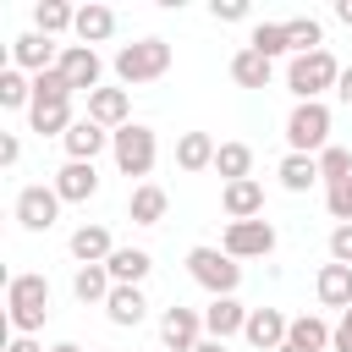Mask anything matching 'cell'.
I'll list each match as a JSON object with an SVG mask.
<instances>
[{"label":"cell","instance_id":"6da1fadb","mask_svg":"<svg viewBox=\"0 0 352 352\" xmlns=\"http://www.w3.org/2000/svg\"><path fill=\"white\" fill-rule=\"evenodd\" d=\"M6 314H11L16 336H38L44 319H50V275H38V270L11 275L6 280Z\"/></svg>","mask_w":352,"mask_h":352},{"label":"cell","instance_id":"7a4b0ae2","mask_svg":"<svg viewBox=\"0 0 352 352\" xmlns=\"http://www.w3.org/2000/svg\"><path fill=\"white\" fill-rule=\"evenodd\" d=\"M165 72H170V44H165V38H138V44H121V50H116V77H121L126 88L160 82Z\"/></svg>","mask_w":352,"mask_h":352},{"label":"cell","instance_id":"3957f363","mask_svg":"<svg viewBox=\"0 0 352 352\" xmlns=\"http://www.w3.org/2000/svg\"><path fill=\"white\" fill-rule=\"evenodd\" d=\"M286 148L292 154H314V160L330 148V104L324 99L292 104V116H286Z\"/></svg>","mask_w":352,"mask_h":352},{"label":"cell","instance_id":"277c9868","mask_svg":"<svg viewBox=\"0 0 352 352\" xmlns=\"http://www.w3.org/2000/svg\"><path fill=\"white\" fill-rule=\"evenodd\" d=\"M187 275H192L209 297H236V286H242V264H236L226 248H192V253H187Z\"/></svg>","mask_w":352,"mask_h":352},{"label":"cell","instance_id":"5b68a950","mask_svg":"<svg viewBox=\"0 0 352 352\" xmlns=\"http://www.w3.org/2000/svg\"><path fill=\"white\" fill-rule=\"evenodd\" d=\"M336 82H341V66H336V55H330V50L292 55V66H286V88L297 94V104L319 99V94H324V88H336Z\"/></svg>","mask_w":352,"mask_h":352},{"label":"cell","instance_id":"8992f818","mask_svg":"<svg viewBox=\"0 0 352 352\" xmlns=\"http://www.w3.org/2000/svg\"><path fill=\"white\" fill-rule=\"evenodd\" d=\"M110 154H116L121 176H148V170H154V160H160L154 126H143V121H126L121 132H110Z\"/></svg>","mask_w":352,"mask_h":352},{"label":"cell","instance_id":"52a82bcc","mask_svg":"<svg viewBox=\"0 0 352 352\" xmlns=\"http://www.w3.org/2000/svg\"><path fill=\"white\" fill-rule=\"evenodd\" d=\"M220 248L231 253V258H270L275 253V226L258 214V220H231L226 226V236H220Z\"/></svg>","mask_w":352,"mask_h":352},{"label":"cell","instance_id":"ba28073f","mask_svg":"<svg viewBox=\"0 0 352 352\" xmlns=\"http://www.w3.org/2000/svg\"><path fill=\"white\" fill-rule=\"evenodd\" d=\"M55 220H60V192H55V187L33 182V187L16 192V226H22V231H50Z\"/></svg>","mask_w":352,"mask_h":352},{"label":"cell","instance_id":"9c48e42d","mask_svg":"<svg viewBox=\"0 0 352 352\" xmlns=\"http://www.w3.org/2000/svg\"><path fill=\"white\" fill-rule=\"evenodd\" d=\"M60 77L72 82V94H94L99 88V77H104V60H99V50H88V44H60Z\"/></svg>","mask_w":352,"mask_h":352},{"label":"cell","instance_id":"30bf717a","mask_svg":"<svg viewBox=\"0 0 352 352\" xmlns=\"http://www.w3.org/2000/svg\"><path fill=\"white\" fill-rule=\"evenodd\" d=\"M198 341H204V314L198 308H182L176 302V308L160 314V346L165 352H192Z\"/></svg>","mask_w":352,"mask_h":352},{"label":"cell","instance_id":"8fae6325","mask_svg":"<svg viewBox=\"0 0 352 352\" xmlns=\"http://www.w3.org/2000/svg\"><path fill=\"white\" fill-rule=\"evenodd\" d=\"M55 60H60L55 38H44V33H16V38H11V66H16V72L38 77V72H50Z\"/></svg>","mask_w":352,"mask_h":352},{"label":"cell","instance_id":"7c38bea8","mask_svg":"<svg viewBox=\"0 0 352 352\" xmlns=\"http://www.w3.org/2000/svg\"><path fill=\"white\" fill-rule=\"evenodd\" d=\"M248 314H253V308H242L236 297H209V302H204V336L231 341V336L248 330Z\"/></svg>","mask_w":352,"mask_h":352},{"label":"cell","instance_id":"4fadbf2b","mask_svg":"<svg viewBox=\"0 0 352 352\" xmlns=\"http://www.w3.org/2000/svg\"><path fill=\"white\" fill-rule=\"evenodd\" d=\"M242 336H248V346H258V352H280L286 336H292V319H286L280 308H253Z\"/></svg>","mask_w":352,"mask_h":352},{"label":"cell","instance_id":"5bb4252c","mask_svg":"<svg viewBox=\"0 0 352 352\" xmlns=\"http://www.w3.org/2000/svg\"><path fill=\"white\" fill-rule=\"evenodd\" d=\"M88 121H99L104 132H121L132 121V94L126 88H94L88 94Z\"/></svg>","mask_w":352,"mask_h":352},{"label":"cell","instance_id":"9a60e30c","mask_svg":"<svg viewBox=\"0 0 352 352\" xmlns=\"http://www.w3.org/2000/svg\"><path fill=\"white\" fill-rule=\"evenodd\" d=\"M55 192H60V204H88L94 192H99V170L88 165V160H66L60 170H55V182H50Z\"/></svg>","mask_w":352,"mask_h":352},{"label":"cell","instance_id":"2e32d148","mask_svg":"<svg viewBox=\"0 0 352 352\" xmlns=\"http://www.w3.org/2000/svg\"><path fill=\"white\" fill-rule=\"evenodd\" d=\"M220 209H226L231 220H258V214H264V182H258V176L226 182V187H220Z\"/></svg>","mask_w":352,"mask_h":352},{"label":"cell","instance_id":"e0dca14e","mask_svg":"<svg viewBox=\"0 0 352 352\" xmlns=\"http://www.w3.org/2000/svg\"><path fill=\"white\" fill-rule=\"evenodd\" d=\"M60 148H66V160H88V165H94V160L110 148V132H104L99 121L82 116V121H72V132L60 138Z\"/></svg>","mask_w":352,"mask_h":352},{"label":"cell","instance_id":"ac0fdd59","mask_svg":"<svg viewBox=\"0 0 352 352\" xmlns=\"http://www.w3.org/2000/svg\"><path fill=\"white\" fill-rule=\"evenodd\" d=\"M330 336H336V324H324L319 314H297L280 352H330Z\"/></svg>","mask_w":352,"mask_h":352},{"label":"cell","instance_id":"d6986e66","mask_svg":"<svg viewBox=\"0 0 352 352\" xmlns=\"http://www.w3.org/2000/svg\"><path fill=\"white\" fill-rule=\"evenodd\" d=\"M314 292H319V302L324 308H352V264H324L319 275H314Z\"/></svg>","mask_w":352,"mask_h":352},{"label":"cell","instance_id":"ffe728a7","mask_svg":"<svg viewBox=\"0 0 352 352\" xmlns=\"http://www.w3.org/2000/svg\"><path fill=\"white\" fill-rule=\"evenodd\" d=\"M72 33H77V44L94 50V44H104V38L116 33V11L99 6V0H88V6H77V28H72Z\"/></svg>","mask_w":352,"mask_h":352},{"label":"cell","instance_id":"44dd1931","mask_svg":"<svg viewBox=\"0 0 352 352\" xmlns=\"http://www.w3.org/2000/svg\"><path fill=\"white\" fill-rule=\"evenodd\" d=\"M165 209H170V198H165V187H154V182H138V187H132V198H126L132 226H160V220H165Z\"/></svg>","mask_w":352,"mask_h":352},{"label":"cell","instance_id":"7402d4cb","mask_svg":"<svg viewBox=\"0 0 352 352\" xmlns=\"http://www.w3.org/2000/svg\"><path fill=\"white\" fill-rule=\"evenodd\" d=\"M110 292H116V280H110V270L104 264H77V275H72V297L88 308V302H110Z\"/></svg>","mask_w":352,"mask_h":352},{"label":"cell","instance_id":"603a6c76","mask_svg":"<svg viewBox=\"0 0 352 352\" xmlns=\"http://www.w3.org/2000/svg\"><path fill=\"white\" fill-rule=\"evenodd\" d=\"M214 154H220V143L209 132H182L176 138V165L182 170H214Z\"/></svg>","mask_w":352,"mask_h":352},{"label":"cell","instance_id":"cb8c5ba5","mask_svg":"<svg viewBox=\"0 0 352 352\" xmlns=\"http://www.w3.org/2000/svg\"><path fill=\"white\" fill-rule=\"evenodd\" d=\"M110 253H116V242H110L104 226H77L72 231V258L77 264H110Z\"/></svg>","mask_w":352,"mask_h":352},{"label":"cell","instance_id":"d4e9b609","mask_svg":"<svg viewBox=\"0 0 352 352\" xmlns=\"http://www.w3.org/2000/svg\"><path fill=\"white\" fill-rule=\"evenodd\" d=\"M104 270H110V280H116V286H143V280H148V270H154V258H148L143 248H116Z\"/></svg>","mask_w":352,"mask_h":352},{"label":"cell","instance_id":"484cf974","mask_svg":"<svg viewBox=\"0 0 352 352\" xmlns=\"http://www.w3.org/2000/svg\"><path fill=\"white\" fill-rule=\"evenodd\" d=\"M104 314H110V324H121V330L143 324V314H148L143 286H116V292H110V302H104Z\"/></svg>","mask_w":352,"mask_h":352},{"label":"cell","instance_id":"4316f807","mask_svg":"<svg viewBox=\"0 0 352 352\" xmlns=\"http://www.w3.org/2000/svg\"><path fill=\"white\" fill-rule=\"evenodd\" d=\"M270 72H275V60H264V55L248 50V44L231 55V82H236V88H270Z\"/></svg>","mask_w":352,"mask_h":352},{"label":"cell","instance_id":"83f0119b","mask_svg":"<svg viewBox=\"0 0 352 352\" xmlns=\"http://www.w3.org/2000/svg\"><path fill=\"white\" fill-rule=\"evenodd\" d=\"M72 28H77V11H72L66 0H38V6H33V33L55 38V33H72Z\"/></svg>","mask_w":352,"mask_h":352},{"label":"cell","instance_id":"f1b7e54d","mask_svg":"<svg viewBox=\"0 0 352 352\" xmlns=\"http://www.w3.org/2000/svg\"><path fill=\"white\" fill-rule=\"evenodd\" d=\"M72 121H77L72 104H33V110H28V126H33L38 138H66Z\"/></svg>","mask_w":352,"mask_h":352},{"label":"cell","instance_id":"f546056e","mask_svg":"<svg viewBox=\"0 0 352 352\" xmlns=\"http://www.w3.org/2000/svg\"><path fill=\"white\" fill-rule=\"evenodd\" d=\"M275 176H280V187H286V192H308V187L319 182V160H314V154H286Z\"/></svg>","mask_w":352,"mask_h":352},{"label":"cell","instance_id":"4dcf8cb0","mask_svg":"<svg viewBox=\"0 0 352 352\" xmlns=\"http://www.w3.org/2000/svg\"><path fill=\"white\" fill-rule=\"evenodd\" d=\"M0 104L6 110H33V77L16 66H0Z\"/></svg>","mask_w":352,"mask_h":352},{"label":"cell","instance_id":"1f68e13d","mask_svg":"<svg viewBox=\"0 0 352 352\" xmlns=\"http://www.w3.org/2000/svg\"><path fill=\"white\" fill-rule=\"evenodd\" d=\"M286 38H292V55H314V50H324V22L319 16H292Z\"/></svg>","mask_w":352,"mask_h":352},{"label":"cell","instance_id":"d6a6232c","mask_svg":"<svg viewBox=\"0 0 352 352\" xmlns=\"http://www.w3.org/2000/svg\"><path fill=\"white\" fill-rule=\"evenodd\" d=\"M214 170H220L226 182H248V176H253V148H248V143H220Z\"/></svg>","mask_w":352,"mask_h":352},{"label":"cell","instance_id":"836d02e7","mask_svg":"<svg viewBox=\"0 0 352 352\" xmlns=\"http://www.w3.org/2000/svg\"><path fill=\"white\" fill-rule=\"evenodd\" d=\"M248 50H258L264 60H275V55H292L286 22H258V28H253V38H248Z\"/></svg>","mask_w":352,"mask_h":352},{"label":"cell","instance_id":"e575fe53","mask_svg":"<svg viewBox=\"0 0 352 352\" xmlns=\"http://www.w3.org/2000/svg\"><path fill=\"white\" fill-rule=\"evenodd\" d=\"M33 104H72V82L60 77V66L33 77Z\"/></svg>","mask_w":352,"mask_h":352},{"label":"cell","instance_id":"d590c367","mask_svg":"<svg viewBox=\"0 0 352 352\" xmlns=\"http://www.w3.org/2000/svg\"><path fill=\"white\" fill-rule=\"evenodd\" d=\"M346 176H352V148L330 143V148L319 154V182H324V187H341Z\"/></svg>","mask_w":352,"mask_h":352},{"label":"cell","instance_id":"8d00e7d4","mask_svg":"<svg viewBox=\"0 0 352 352\" xmlns=\"http://www.w3.org/2000/svg\"><path fill=\"white\" fill-rule=\"evenodd\" d=\"M324 209H330V220L352 226V176H346L341 187H324Z\"/></svg>","mask_w":352,"mask_h":352},{"label":"cell","instance_id":"74e56055","mask_svg":"<svg viewBox=\"0 0 352 352\" xmlns=\"http://www.w3.org/2000/svg\"><path fill=\"white\" fill-rule=\"evenodd\" d=\"M330 264H352V226L330 231Z\"/></svg>","mask_w":352,"mask_h":352},{"label":"cell","instance_id":"f35d334b","mask_svg":"<svg viewBox=\"0 0 352 352\" xmlns=\"http://www.w3.org/2000/svg\"><path fill=\"white\" fill-rule=\"evenodd\" d=\"M214 22H248V0H214Z\"/></svg>","mask_w":352,"mask_h":352},{"label":"cell","instance_id":"ab89813d","mask_svg":"<svg viewBox=\"0 0 352 352\" xmlns=\"http://www.w3.org/2000/svg\"><path fill=\"white\" fill-rule=\"evenodd\" d=\"M330 346H336V352H352V308L336 319V336H330Z\"/></svg>","mask_w":352,"mask_h":352},{"label":"cell","instance_id":"60d3db41","mask_svg":"<svg viewBox=\"0 0 352 352\" xmlns=\"http://www.w3.org/2000/svg\"><path fill=\"white\" fill-rule=\"evenodd\" d=\"M22 160V143H16V132H6L0 138V165H16Z\"/></svg>","mask_w":352,"mask_h":352},{"label":"cell","instance_id":"b9f144b4","mask_svg":"<svg viewBox=\"0 0 352 352\" xmlns=\"http://www.w3.org/2000/svg\"><path fill=\"white\" fill-rule=\"evenodd\" d=\"M6 352H50V346H38L33 336H11V346H6Z\"/></svg>","mask_w":352,"mask_h":352},{"label":"cell","instance_id":"7bdbcfd3","mask_svg":"<svg viewBox=\"0 0 352 352\" xmlns=\"http://www.w3.org/2000/svg\"><path fill=\"white\" fill-rule=\"evenodd\" d=\"M336 94H341V104L352 110V66H341V82H336Z\"/></svg>","mask_w":352,"mask_h":352},{"label":"cell","instance_id":"ee69618b","mask_svg":"<svg viewBox=\"0 0 352 352\" xmlns=\"http://www.w3.org/2000/svg\"><path fill=\"white\" fill-rule=\"evenodd\" d=\"M336 22H346V28H352V0H336Z\"/></svg>","mask_w":352,"mask_h":352},{"label":"cell","instance_id":"f6af8a7d","mask_svg":"<svg viewBox=\"0 0 352 352\" xmlns=\"http://www.w3.org/2000/svg\"><path fill=\"white\" fill-rule=\"evenodd\" d=\"M192 352H226V341H214V336H204V341H198Z\"/></svg>","mask_w":352,"mask_h":352},{"label":"cell","instance_id":"bcb514c9","mask_svg":"<svg viewBox=\"0 0 352 352\" xmlns=\"http://www.w3.org/2000/svg\"><path fill=\"white\" fill-rule=\"evenodd\" d=\"M50 352H82V346H77V341H55Z\"/></svg>","mask_w":352,"mask_h":352},{"label":"cell","instance_id":"7dc6e473","mask_svg":"<svg viewBox=\"0 0 352 352\" xmlns=\"http://www.w3.org/2000/svg\"><path fill=\"white\" fill-rule=\"evenodd\" d=\"M99 352H110V346H99Z\"/></svg>","mask_w":352,"mask_h":352},{"label":"cell","instance_id":"c3c4849f","mask_svg":"<svg viewBox=\"0 0 352 352\" xmlns=\"http://www.w3.org/2000/svg\"><path fill=\"white\" fill-rule=\"evenodd\" d=\"M154 352H165V346H154Z\"/></svg>","mask_w":352,"mask_h":352}]
</instances>
